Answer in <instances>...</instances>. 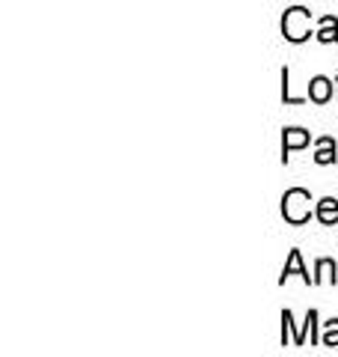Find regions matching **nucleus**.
I'll return each mask as SVG.
<instances>
[{
    "label": "nucleus",
    "mask_w": 338,
    "mask_h": 357,
    "mask_svg": "<svg viewBox=\"0 0 338 357\" xmlns=\"http://www.w3.org/2000/svg\"><path fill=\"white\" fill-rule=\"evenodd\" d=\"M338 268L332 259H318V265H314V286L323 283V280H330V283H338Z\"/></svg>",
    "instance_id": "obj_8"
},
{
    "label": "nucleus",
    "mask_w": 338,
    "mask_h": 357,
    "mask_svg": "<svg viewBox=\"0 0 338 357\" xmlns=\"http://www.w3.org/2000/svg\"><path fill=\"white\" fill-rule=\"evenodd\" d=\"M282 102H285V105H303V102H306V98H297V96H291L288 69H282Z\"/></svg>",
    "instance_id": "obj_11"
},
{
    "label": "nucleus",
    "mask_w": 338,
    "mask_h": 357,
    "mask_svg": "<svg viewBox=\"0 0 338 357\" xmlns=\"http://www.w3.org/2000/svg\"><path fill=\"white\" fill-rule=\"evenodd\" d=\"M282 36H285L288 42H306L309 36H314L312 33V13L303 6H291L285 18H282Z\"/></svg>",
    "instance_id": "obj_2"
},
{
    "label": "nucleus",
    "mask_w": 338,
    "mask_h": 357,
    "mask_svg": "<svg viewBox=\"0 0 338 357\" xmlns=\"http://www.w3.org/2000/svg\"><path fill=\"white\" fill-rule=\"evenodd\" d=\"M309 203H312V194L306 188H291V191H285V197H282V218L288 223H294V227H300V223H306L312 218Z\"/></svg>",
    "instance_id": "obj_1"
},
{
    "label": "nucleus",
    "mask_w": 338,
    "mask_h": 357,
    "mask_svg": "<svg viewBox=\"0 0 338 357\" xmlns=\"http://www.w3.org/2000/svg\"><path fill=\"white\" fill-rule=\"evenodd\" d=\"M321 345H330V349H338V319H330L323 328V337Z\"/></svg>",
    "instance_id": "obj_10"
},
{
    "label": "nucleus",
    "mask_w": 338,
    "mask_h": 357,
    "mask_svg": "<svg viewBox=\"0 0 338 357\" xmlns=\"http://www.w3.org/2000/svg\"><path fill=\"white\" fill-rule=\"evenodd\" d=\"M309 98L314 105H326L332 98V81L330 77H323V75H318V77H312L309 81Z\"/></svg>",
    "instance_id": "obj_5"
},
{
    "label": "nucleus",
    "mask_w": 338,
    "mask_h": 357,
    "mask_svg": "<svg viewBox=\"0 0 338 357\" xmlns=\"http://www.w3.org/2000/svg\"><path fill=\"white\" fill-rule=\"evenodd\" d=\"M314 39H321V42H338V18L335 15H323L321 18V30L314 33Z\"/></svg>",
    "instance_id": "obj_9"
},
{
    "label": "nucleus",
    "mask_w": 338,
    "mask_h": 357,
    "mask_svg": "<svg viewBox=\"0 0 338 357\" xmlns=\"http://www.w3.org/2000/svg\"><path fill=\"white\" fill-rule=\"evenodd\" d=\"M303 277L306 283H312L314 286V277H309V271L303 268V253L300 250H291V256H288V262H285V268H282V277H279V283H285L288 277Z\"/></svg>",
    "instance_id": "obj_4"
},
{
    "label": "nucleus",
    "mask_w": 338,
    "mask_h": 357,
    "mask_svg": "<svg viewBox=\"0 0 338 357\" xmlns=\"http://www.w3.org/2000/svg\"><path fill=\"white\" fill-rule=\"evenodd\" d=\"M309 140H312L309 131H303V128H285V134H282V161L288 164L291 152L309 146Z\"/></svg>",
    "instance_id": "obj_3"
},
{
    "label": "nucleus",
    "mask_w": 338,
    "mask_h": 357,
    "mask_svg": "<svg viewBox=\"0 0 338 357\" xmlns=\"http://www.w3.org/2000/svg\"><path fill=\"white\" fill-rule=\"evenodd\" d=\"M314 218H318V220L323 223V227H335V223H338V199H332V197L318 199Z\"/></svg>",
    "instance_id": "obj_6"
},
{
    "label": "nucleus",
    "mask_w": 338,
    "mask_h": 357,
    "mask_svg": "<svg viewBox=\"0 0 338 357\" xmlns=\"http://www.w3.org/2000/svg\"><path fill=\"white\" fill-rule=\"evenodd\" d=\"M335 89H338V75H335Z\"/></svg>",
    "instance_id": "obj_12"
},
{
    "label": "nucleus",
    "mask_w": 338,
    "mask_h": 357,
    "mask_svg": "<svg viewBox=\"0 0 338 357\" xmlns=\"http://www.w3.org/2000/svg\"><path fill=\"white\" fill-rule=\"evenodd\" d=\"M338 161V149H335V140L332 137H321L318 140V152H314V164H335Z\"/></svg>",
    "instance_id": "obj_7"
}]
</instances>
